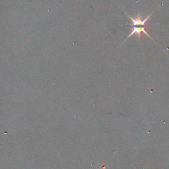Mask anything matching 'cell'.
I'll return each instance as SVG.
<instances>
[{
    "mask_svg": "<svg viewBox=\"0 0 169 169\" xmlns=\"http://www.w3.org/2000/svg\"><path fill=\"white\" fill-rule=\"evenodd\" d=\"M158 8H156V9L155 10V11H154L153 12H152V13L149 15H148L147 17H146L145 19H143V20H141V15H140V13H138V14H137V18H135V19H133V18H132L130 16V15H129L126 13V11H124V12H125V13H126L127 15L128 16V17L130 19H131V25H130L131 26V27H136V26H142V27H145V23H146L147 22V21L150 18H151V15H152L153 14V13L154 12H155V11H156V9H157Z\"/></svg>",
    "mask_w": 169,
    "mask_h": 169,
    "instance_id": "1",
    "label": "cell"
},
{
    "mask_svg": "<svg viewBox=\"0 0 169 169\" xmlns=\"http://www.w3.org/2000/svg\"><path fill=\"white\" fill-rule=\"evenodd\" d=\"M133 27V29H132V30H131L130 34L128 35V36L127 37V38L124 40V42L127 39L130 38V37H131V36H132L133 34H137V36H138L139 40L140 41V40H141V32H143L144 34H145L146 35H147V36L148 37H149V38L150 39H151L152 40H153L154 42H155V40H154L151 38V36H150V35L149 34V33H148L147 32H146V30H145V27Z\"/></svg>",
    "mask_w": 169,
    "mask_h": 169,
    "instance_id": "2",
    "label": "cell"
}]
</instances>
